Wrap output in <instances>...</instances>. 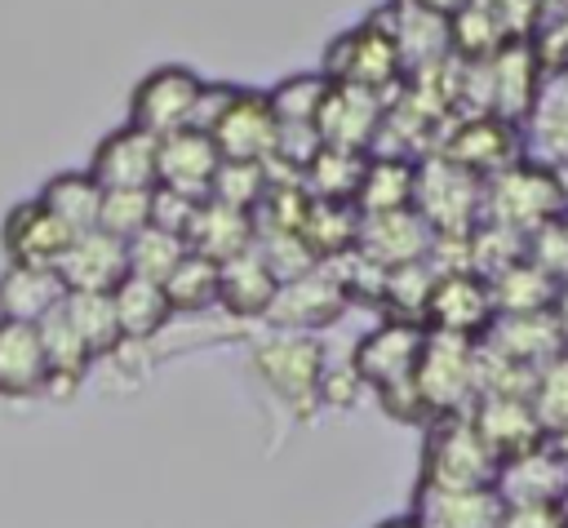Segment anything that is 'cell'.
<instances>
[{"instance_id":"obj_6","label":"cell","mask_w":568,"mask_h":528,"mask_svg":"<svg viewBox=\"0 0 568 528\" xmlns=\"http://www.w3.org/2000/svg\"><path fill=\"white\" fill-rule=\"evenodd\" d=\"M435 155H444L448 164H457L470 177L488 182V177H497V173H506L510 164L524 160V138H519V124H510L501 115H488V111L484 115L470 111L466 120H457L439 138Z\"/></svg>"},{"instance_id":"obj_44","label":"cell","mask_w":568,"mask_h":528,"mask_svg":"<svg viewBox=\"0 0 568 528\" xmlns=\"http://www.w3.org/2000/svg\"><path fill=\"white\" fill-rule=\"evenodd\" d=\"M266 182H271V169L266 164H231L222 160L213 186H209V200L226 204V209H240V213H253L266 195Z\"/></svg>"},{"instance_id":"obj_39","label":"cell","mask_w":568,"mask_h":528,"mask_svg":"<svg viewBox=\"0 0 568 528\" xmlns=\"http://www.w3.org/2000/svg\"><path fill=\"white\" fill-rule=\"evenodd\" d=\"M528 120H532L537 142L550 155V164L568 173V71L546 75V84H541Z\"/></svg>"},{"instance_id":"obj_31","label":"cell","mask_w":568,"mask_h":528,"mask_svg":"<svg viewBox=\"0 0 568 528\" xmlns=\"http://www.w3.org/2000/svg\"><path fill=\"white\" fill-rule=\"evenodd\" d=\"M111 306H115V319H120L124 342H146V337H155L173 319L164 288L151 284V280H142V275H124L111 288Z\"/></svg>"},{"instance_id":"obj_51","label":"cell","mask_w":568,"mask_h":528,"mask_svg":"<svg viewBox=\"0 0 568 528\" xmlns=\"http://www.w3.org/2000/svg\"><path fill=\"white\" fill-rule=\"evenodd\" d=\"M408 4H417V9H426V13H439V18H457L466 4H475V0H408Z\"/></svg>"},{"instance_id":"obj_24","label":"cell","mask_w":568,"mask_h":528,"mask_svg":"<svg viewBox=\"0 0 568 528\" xmlns=\"http://www.w3.org/2000/svg\"><path fill=\"white\" fill-rule=\"evenodd\" d=\"M275 288H280V280L271 275V266L262 262L257 248H244V253L217 262V306L235 319H266Z\"/></svg>"},{"instance_id":"obj_43","label":"cell","mask_w":568,"mask_h":528,"mask_svg":"<svg viewBox=\"0 0 568 528\" xmlns=\"http://www.w3.org/2000/svg\"><path fill=\"white\" fill-rule=\"evenodd\" d=\"M124 253H129V275H142V280H151V284H164V280H169V271L182 262L186 240H178V235H169V231L146 226L142 235H133V240L124 244Z\"/></svg>"},{"instance_id":"obj_14","label":"cell","mask_w":568,"mask_h":528,"mask_svg":"<svg viewBox=\"0 0 568 528\" xmlns=\"http://www.w3.org/2000/svg\"><path fill=\"white\" fill-rule=\"evenodd\" d=\"M275 115L262 89H235L231 106L222 111V120L209 129L213 146L222 160L231 164H266L275 151Z\"/></svg>"},{"instance_id":"obj_41","label":"cell","mask_w":568,"mask_h":528,"mask_svg":"<svg viewBox=\"0 0 568 528\" xmlns=\"http://www.w3.org/2000/svg\"><path fill=\"white\" fill-rule=\"evenodd\" d=\"M528 404H532V417L541 426L546 439L564 435L568 430V351H559L555 359H546L532 377V390H528Z\"/></svg>"},{"instance_id":"obj_22","label":"cell","mask_w":568,"mask_h":528,"mask_svg":"<svg viewBox=\"0 0 568 528\" xmlns=\"http://www.w3.org/2000/svg\"><path fill=\"white\" fill-rule=\"evenodd\" d=\"M479 346L501 355V359H510V364H519V368H541L546 359L568 351L550 311H541V315H493V324L484 328Z\"/></svg>"},{"instance_id":"obj_47","label":"cell","mask_w":568,"mask_h":528,"mask_svg":"<svg viewBox=\"0 0 568 528\" xmlns=\"http://www.w3.org/2000/svg\"><path fill=\"white\" fill-rule=\"evenodd\" d=\"M528 262H537L555 284L568 280V217H555L528 235Z\"/></svg>"},{"instance_id":"obj_49","label":"cell","mask_w":568,"mask_h":528,"mask_svg":"<svg viewBox=\"0 0 568 528\" xmlns=\"http://www.w3.org/2000/svg\"><path fill=\"white\" fill-rule=\"evenodd\" d=\"M235 89H240V84H226V80H204V84H200V98H195V111H191V129H195V133H209V129L222 120V111L231 106Z\"/></svg>"},{"instance_id":"obj_52","label":"cell","mask_w":568,"mask_h":528,"mask_svg":"<svg viewBox=\"0 0 568 528\" xmlns=\"http://www.w3.org/2000/svg\"><path fill=\"white\" fill-rule=\"evenodd\" d=\"M550 315H555V324H559V333H564V346H568V280L555 288V302H550Z\"/></svg>"},{"instance_id":"obj_18","label":"cell","mask_w":568,"mask_h":528,"mask_svg":"<svg viewBox=\"0 0 568 528\" xmlns=\"http://www.w3.org/2000/svg\"><path fill=\"white\" fill-rule=\"evenodd\" d=\"M222 169V155L213 146L209 133H195V129H178V133H164L160 138V151H155V186H169V191H182L191 200H209V186Z\"/></svg>"},{"instance_id":"obj_50","label":"cell","mask_w":568,"mask_h":528,"mask_svg":"<svg viewBox=\"0 0 568 528\" xmlns=\"http://www.w3.org/2000/svg\"><path fill=\"white\" fill-rule=\"evenodd\" d=\"M497 528H568L559 506H501Z\"/></svg>"},{"instance_id":"obj_12","label":"cell","mask_w":568,"mask_h":528,"mask_svg":"<svg viewBox=\"0 0 568 528\" xmlns=\"http://www.w3.org/2000/svg\"><path fill=\"white\" fill-rule=\"evenodd\" d=\"M493 493L501 506H559L568 493V457L555 448V439H541L537 448L497 466Z\"/></svg>"},{"instance_id":"obj_8","label":"cell","mask_w":568,"mask_h":528,"mask_svg":"<svg viewBox=\"0 0 568 528\" xmlns=\"http://www.w3.org/2000/svg\"><path fill=\"white\" fill-rule=\"evenodd\" d=\"M200 75L182 62H164V67H151L133 93H129V124H138L142 133L151 138H164V133H178V129H191V111H195V98H200Z\"/></svg>"},{"instance_id":"obj_42","label":"cell","mask_w":568,"mask_h":528,"mask_svg":"<svg viewBox=\"0 0 568 528\" xmlns=\"http://www.w3.org/2000/svg\"><path fill=\"white\" fill-rule=\"evenodd\" d=\"M466 257H470V271L493 280L501 275L506 266H515L519 257H528V240L497 226V222H475V231L466 235Z\"/></svg>"},{"instance_id":"obj_27","label":"cell","mask_w":568,"mask_h":528,"mask_svg":"<svg viewBox=\"0 0 568 528\" xmlns=\"http://www.w3.org/2000/svg\"><path fill=\"white\" fill-rule=\"evenodd\" d=\"M257 240V226H253V213H240V209H226L217 200H200L191 226H186V248L209 257V262H226L244 248H253Z\"/></svg>"},{"instance_id":"obj_2","label":"cell","mask_w":568,"mask_h":528,"mask_svg":"<svg viewBox=\"0 0 568 528\" xmlns=\"http://www.w3.org/2000/svg\"><path fill=\"white\" fill-rule=\"evenodd\" d=\"M497 457L484 448L475 435L470 417H435L426 426L422 444V470H417V493H448V488H493Z\"/></svg>"},{"instance_id":"obj_5","label":"cell","mask_w":568,"mask_h":528,"mask_svg":"<svg viewBox=\"0 0 568 528\" xmlns=\"http://www.w3.org/2000/svg\"><path fill=\"white\" fill-rule=\"evenodd\" d=\"M333 84H355V89H373V93H386L390 84L404 80V62H399V49L395 40L386 35V27L373 18V22H359L351 31H342L328 49H324V67H320Z\"/></svg>"},{"instance_id":"obj_20","label":"cell","mask_w":568,"mask_h":528,"mask_svg":"<svg viewBox=\"0 0 568 528\" xmlns=\"http://www.w3.org/2000/svg\"><path fill=\"white\" fill-rule=\"evenodd\" d=\"M53 271L67 293H111L129 275V253L106 231H84V235H71Z\"/></svg>"},{"instance_id":"obj_53","label":"cell","mask_w":568,"mask_h":528,"mask_svg":"<svg viewBox=\"0 0 568 528\" xmlns=\"http://www.w3.org/2000/svg\"><path fill=\"white\" fill-rule=\"evenodd\" d=\"M377 528H422V524H417V515L408 510V515H390V519H382Z\"/></svg>"},{"instance_id":"obj_34","label":"cell","mask_w":568,"mask_h":528,"mask_svg":"<svg viewBox=\"0 0 568 528\" xmlns=\"http://www.w3.org/2000/svg\"><path fill=\"white\" fill-rule=\"evenodd\" d=\"M297 235L306 240V248L320 257V262H333L342 253L355 248L359 240V213L355 204H333V200H311Z\"/></svg>"},{"instance_id":"obj_32","label":"cell","mask_w":568,"mask_h":528,"mask_svg":"<svg viewBox=\"0 0 568 528\" xmlns=\"http://www.w3.org/2000/svg\"><path fill=\"white\" fill-rule=\"evenodd\" d=\"M555 288H559V284H555L537 262L519 257L515 266H506L501 275L488 280L493 315H541V311H550Z\"/></svg>"},{"instance_id":"obj_29","label":"cell","mask_w":568,"mask_h":528,"mask_svg":"<svg viewBox=\"0 0 568 528\" xmlns=\"http://www.w3.org/2000/svg\"><path fill=\"white\" fill-rule=\"evenodd\" d=\"M413 173H417V160L373 151L368 169H364V182L355 191V213L359 217H382V213L413 209Z\"/></svg>"},{"instance_id":"obj_37","label":"cell","mask_w":568,"mask_h":528,"mask_svg":"<svg viewBox=\"0 0 568 528\" xmlns=\"http://www.w3.org/2000/svg\"><path fill=\"white\" fill-rule=\"evenodd\" d=\"M160 288H164L173 315H200V311L217 306V262L186 248L182 262L169 271V280Z\"/></svg>"},{"instance_id":"obj_19","label":"cell","mask_w":568,"mask_h":528,"mask_svg":"<svg viewBox=\"0 0 568 528\" xmlns=\"http://www.w3.org/2000/svg\"><path fill=\"white\" fill-rule=\"evenodd\" d=\"M0 244H4V257L13 266H49L53 271L58 257L67 253V244H71V231L40 200H22L4 213Z\"/></svg>"},{"instance_id":"obj_25","label":"cell","mask_w":568,"mask_h":528,"mask_svg":"<svg viewBox=\"0 0 568 528\" xmlns=\"http://www.w3.org/2000/svg\"><path fill=\"white\" fill-rule=\"evenodd\" d=\"M62 302H67V288H62L58 271H49V266H13V262L4 266V275H0V319L36 328Z\"/></svg>"},{"instance_id":"obj_16","label":"cell","mask_w":568,"mask_h":528,"mask_svg":"<svg viewBox=\"0 0 568 528\" xmlns=\"http://www.w3.org/2000/svg\"><path fill=\"white\" fill-rule=\"evenodd\" d=\"M155 151H160V138H151L124 120L93 146L89 173L102 191H151L155 186Z\"/></svg>"},{"instance_id":"obj_3","label":"cell","mask_w":568,"mask_h":528,"mask_svg":"<svg viewBox=\"0 0 568 528\" xmlns=\"http://www.w3.org/2000/svg\"><path fill=\"white\" fill-rule=\"evenodd\" d=\"M413 386H417L430 422L470 413V404L479 395V346L470 337L426 328L422 355H417V368H413Z\"/></svg>"},{"instance_id":"obj_38","label":"cell","mask_w":568,"mask_h":528,"mask_svg":"<svg viewBox=\"0 0 568 528\" xmlns=\"http://www.w3.org/2000/svg\"><path fill=\"white\" fill-rule=\"evenodd\" d=\"M435 288V271L426 262H408V266H390L382 280V302L377 311L386 319H404V324H422L426 319V302ZM426 328V324H422Z\"/></svg>"},{"instance_id":"obj_54","label":"cell","mask_w":568,"mask_h":528,"mask_svg":"<svg viewBox=\"0 0 568 528\" xmlns=\"http://www.w3.org/2000/svg\"><path fill=\"white\" fill-rule=\"evenodd\" d=\"M559 510H564V519H568V493H564V501H559Z\"/></svg>"},{"instance_id":"obj_45","label":"cell","mask_w":568,"mask_h":528,"mask_svg":"<svg viewBox=\"0 0 568 528\" xmlns=\"http://www.w3.org/2000/svg\"><path fill=\"white\" fill-rule=\"evenodd\" d=\"M146 226H151V191H102L98 231H106L111 240L129 244Z\"/></svg>"},{"instance_id":"obj_40","label":"cell","mask_w":568,"mask_h":528,"mask_svg":"<svg viewBox=\"0 0 568 528\" xmlns=\"http://www.w3.org/2000/svg\"><path fill=\"white\" fill-rule=\"evenodd\" d=\"M328 89H333V80L324 71H293V75H284L275 89H266L275 124H315Z\"/></svg>"},{"instance_id":"obj_46","label":"cell","mask_w":568,"mask_h":528,"mask_svg":"<svg viewBox=\"0 0 568 528\" xmlns=\"http://www.w3.org/2000/svg\"><path fill=\"white\" fill-rule=\"evenodd\" d=\"M253 248L262 253V262L271 266V275H275L280 284H284V280H297V275H306V271L320 266V257L306 248V240H302L297 231H257Z\"/></svg>"},{"instance_id":"obj_35","label":"cell","mask_w":568,"mask_h":528,"mask_svg":"<svg viewBox=\"0 0 568 528\" xmlns=\"http://www.w3.org/2000/svg\"><path fill=\"white\" fill-rule=\"evenodd\" d=\"M62 315H67V324L75 328V337L84 342L89 359H102V355H111V351L124 346V333H120L111 293H67Z\"/></svg>"},{"instance_id":"obj_11","label":"cell","mask_w":568,"mask_h":528,"mask_svg":"<svg viewBox=\"0 0 568 528\" xmlns=\"http://www.w3.org/2000/svg\"><path fill=\"white\" fill-rule=\"evenodd\" d=\"M422 337H426L422 324H404V319H382V324H373V328L355 342V351H351L355 377H359L373 395L386 390V386L408 382L413 368H417V355H422Z\"/></svg>"},{"instance_id":"obj_36","label":"cell","mask_w":568,"mask_h":528,"mask_svg":"<svg viewBox=\"0 0 568 528\" xmlns=\"http://www.w3.org/2000/svg\"><path fill=\"white\" fill-rule=\"evenodd\" d=\"M36 337H40V351H44V364H49V386H75L89 373L93 359H89L84 342L75 337V328L67 324L62 306L36 324Z\"/></svg>"},{"instance_id":"obj_28","label":"cell","mask_w":568,"mask_h":528,"mask_svg":"<svg viewBox=\"0 0 568 528\" xmlns=\"http://www.w3.org/2000/svg\"><path fill=\"white\" fill-rule=\"evenodd\" d=\"M413 515L422 528H497L501 497L493 488H448V493H417Z\"/></svg>"},{"instance_id":"obj_10","label":"cell","mask_w":568,"mask_h":528,"mask_svg":"<svg viewBox=\"0 0 568 528\" xmlns=\"http://www.w3.org/2000/svg\"><path fill=\"white\" fill-rule=\"evenodd\" d=\"M346 306L351 302L342 293V280H337L333 262H320L315 271H306L297 280H284L275 288V302L266 311V324H275L280 333H311V328L333 324Z\"/></svg>"},{"instance_id":"obj_9","label":"cell","mask_w":568,"mask_h":528,"mask_svg":"<svg viewBox=\"0 0 568 528\" xmlns=\"http://www.w3.org/2000/svg\"><path fill=\"white\" fill-rule=\"evenodd\" d=\"M257 377L293 408H311L320 399V377H324V355L306 333H280L253 351Z\"/></svg>"},{"instance_id":"obj_4","label":"cell","mask_w":568,"mask_h":528,"mask_svg":"<svg viewBox=\"0 0 568 528\" xmlns=\"http://www.w3.org/2000/svg\"><path fill=\"white\" fill-rule=\"evenodd\" d=\"M484 209V182L444 155L426 151L413 173V213L430 226V235H470Z\"/></svg>"},{"instance_id":"obj_21","label":"cell","mask_w":568,"mask_h":528,"mask_svg":"<svg viewBox=\"0 0 568 528\" xmlns=\"http://www.w3.org/2000/svg\"><path fill=\"white\" fill-rule=\"evenodd\" d=\"M377 22L395 40L404 71H439L444 58L453 53V44H448V18L426 13V9H417L408 0H390V9Z\"/></svg>"},{"instance_id":"obj_7","label":"cell","mask_w":568,"mask_h":528,"mask_svg":"<svg viewBox=\"0 0 568 528\" xmlns=\"http://www.w3.org/2000/svg\"><path fill=\"white\" fill-rule=\"evenodd\" d=\"M479 75H484V102L479 106L488 115L510 120V124L532 115V102L546 84V67H541L532 40H506L493 58L479 62Z\"/></svg>"},{"instance_id":"obj_23","label":"cell","mask_w":568,"mask_h":528,"mask_svg":"<svg viewBox=\"0 0 568 528\" xmlns=\"http://www.w3.org/2000/svg\"><path fill=\"white\" fill-rule=\"evenodd\" d=\"M430 226L404 209V213H382V217H359V240L355 253L368 257L373 266L390 271V266H408V262H426L430 253Z\"/></svg>"},{"instance_id":"obj_17","label":"cell","mask_w":568,"mask_h":528,"mask_svg":"<svg viewBox=\"0 0 568 528\" xmlns=\"http://www.w3.org/2000/svg\"><path fill=\"white\" fill-rule=\"evenodd\" d=\"M466 417H470L475 435L484 439V448L497 457V466L506 457H519V453H528V448H537L546 439L537 417H532V404L524 395H475Z\"/></svg>"},{"instance_id":"obj_1","label":"cell","mask_w":568,"mask_h":528,"mask_svg":"<svg viewBox=\"0 0 568 528\" xmlns=\"http://www.w3.org/2000/svg\"><path fill=\"white\" fill-rule=\"evenodd\" d=\"M568 213V177L555 164H537V160H519L506 173L484 182V209L479 222H497L515 235H532L546 222Z\"/></svg>"},{"instance_id":"obj_13","label":"cell","mask_w":568,"mask_h":528,"mask_svg":"<svg viewBox=\"0 0 568 528\" xmlns=\"http://www.w3.org/2000/svg\"><path fill=\"white\" fill-rule=\"evenodd\" d=\"M320 142L324 146H342V151H364L373 155L382 129H386V102L373 89H355V84H333L324 106H320Z\"/></svg>"},{"instance_id":"obj_30","label":"cell","mask_w":568,"mask_h":528,"mask_svg":"<svg viewBox=\"0 0 568 528\" xmlns=\"http://www.w3.org/2000/svg\"><path fill=\"white\" fill-rule=\"evenodd\" d=\"M71 235H84V231H98V209H102V186L93 182L89 169H62L53 173L40 195H36Z\"/></svg>"},{"instance_id":"obj_15","label":"cell","mask_w":568,"mask_h":528,"mask_svg":"<svg viewBox=\"0 0 568 528\" xmlns=\"http://www.w3.org/2000/svg\"><path fill=\"white\" fill-rule=\"evenodd\" d=\"M430 333H453V337H470L479 342L484 328L493 324V293L488 280L475 271H453V275H435L430 302H426V319Z\"/></svg>"},{"instance_id":"obj_26","label":"cell","mask_w":568,"mask_h":528,"mask_svg":"<svg viewBox=\"0 0 568 528\" xmlns=\"http://www.w3.org/2000/svg\"><path fill=\"white\" fill-rule=\"evenodd\" d=\"M49 390V364L31 324L0 319V399H31Z\"/></svg>"},{"instance_id":"obj_48","label":"cell","mask_w":568,"mask_h":528,"mask_svg":"<svg viewBox=\"0 0 568 528\" xmlns=\"http://www.w3.org/2000/svg\"><path fill=\"white\" fill-rule=\"evenodd\" d=\"M200 200L182 195V191H169V186H151V226L155 231H169L178 240H186V226L195 217Z\"/></svg>"},{"instance_id":"obj_33","label":"cell","mask_w":568,"mask_h":528,"mask_svg":"<svg viewBox=\"0 0 568 528\" xmlns=\"http://www.w3.org/2000/svg\"><path fill=\"white\" fill-rule=\"evenodd\" d=\"M368 155L364 151H342V146H320V155L306 164L302 186L311 200H333V204H355V191L364 182Z\"/></svg>"}]
</instances>
